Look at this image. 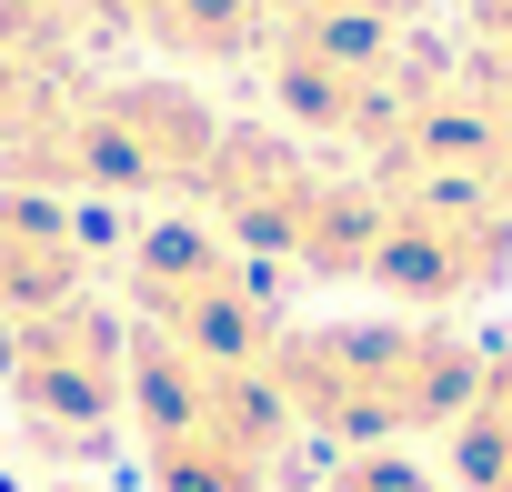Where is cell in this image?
Masks as SVG:
<instances>
[{
  "instance_id": "1",
  "label": "cell",
  "mask_w": 512,
  "mask_h": 492,
  "mask_svg": "<svg viewBox=\"0 0 512 492\" xmlns=\"http://www.w3.org/2000/svg\"><path fill=\"white\" fill-rule=\"evenodd\" d=\"M262 382L282 392L292 432L392 452L412 432H452L482 392V352L442 322H282Z\"/></svg>"
},
{
  "instance_id": "2",
  "label": "cell",
  "mask_w": 512,
  "mask_h": 492,
  "mask_svg": "<svg viewBox=\"0 0 512 492\" xmlns=\"http://www.w3.org/2000/svg\"><path fill=\"white\" fill-rule=\"evenodd\" d=\"M151 492H272L292 452V412L262 372H231L201 352H171L161 332H131V402Z\"/></svg>"
},
{
  "instance_id": "3",
  "label": "cell",
  "mask_w": 512,
  "mask_h": 492,
  "mask_svg": "<svg viewBox=\"0 0 512 492\" xmlns=\"http://www.w3.org/2000/svg\"><path fill=\"white\" fill-rule=\"evenodd\" d=\"M201 211L241 262H292L312 282H362L372 272V231H382V181L322 171L282 131H231L211 141Z\"/></svg>"
},
{
  "instance_id": "4",
  "label": "cell",
  "mask_w": 512,
  "mask_h": 492,
  "mask_svg": "<svg viewBox=\"0 0 512 492\" xmlns=\"http://www.w3.org/2000/svg\"><path fill=\"white\" fill-rule=\"evenodd\" d=\"M121 312H131V332H161L171 352H201V362H231V372H262L272 342H282V312H272L262 272H251L211 221H151V231H131Z\"/></svg>"
},
{
  "instance_id": "5",
  "label": "cell",
  "mask_w": 512,
  "mask_h": 492,
  "mask_svg": "<svg viewBox=\"0 0 512 492\" xmlns=\"http://www.w3.org/2000/svg\"><path fill=\"white\" fill-rule=\"evenodd\" d=\"M0 392H11L21 432H31L51 462L111 452L121 402H131V312H111V302L81 292V302H61V312L0 322Z\"/></svg>"
},
{
  "instance_id": "6",
  "label": "cell",
  "mask_w": 512,
  "mask_h": 492,
  "mask_svg": "<svg viewBox=\"0 0 512 492\" xmlns=\"http://www.w3.org/2000/svg\"><path fill=\"white\" fill-rule=\"evenodd\" d=\"M211 141H221V111L191 81H71L51 191H121V201L201 191Z\"/></svg>"
},
{
  "instance_id": "7",
  "label": "cell",
  "mask_w": 512,
  "mask_h": 492,
  "mask_svg": "<svg viewBox=\"0 0 512 492\" xmlns=\"http://www.w3.org/2000/svg\"><path fill=\"white\" fill-rule=\"evenodd\" d=\"M512 272V211L482 181H382V231H372V272L412 312H462Z\"/></svg>"
},
{
  "instance_id": "8",
  "label": "cell",
  "mask_w": 512,
  "mask_h": 492,
  "mask_svg": "<svg viewBox=\"0 0 512 492\" xmlns=\"http://www.w3.org/2000/svg\"><path fill=\"white\" fill-rule=\"evenodd\" d=\"M91 272H101V241L61 191H11L0 181V322L81 302Z\"/></svg>"
},
{
  "instance_id": "9",
  "label": "cell",
  "mask_w": 512,
  "mask_h": 492,
  "mask_svg": "<svg viewBox=\"0 0 512 492\" xmlns=\"http://www.w3.org/2000/svg\"><path fill=\"white\" fill-rule=\"evenodd\" d=\"M81 21H111L171 61H251L272 41V11L262 0H81Z\"/></svg>"
},
{
  "instance_id": "10",
  "label": "cell",
  "mask_w": 512,
  "mask_h": 492,
  "mask_svg": "<svg viewBox=\"0 0 512 492\" xmlns=\"http://www.w3.org/2000/svg\"><path fill=\"white\" fill-rule=\"evenodd\" d=\"M282 51H322V61H392L412 51L422 0H262ZM262 41V51H272Z\"/></svg>"
},
{
  "instance_id": "11",
  "label": "cell",
  "mask_w": 512,
  "mask_h": 492,
  "mask_svg": "<svg viewBox=\"0 0 512 492\" xmlns=\"http://www.w3.org/2000/svg\"><path fill=\"white\" fill-rule=\"evenodd\" d=\"M452 492H512V412L472 402L452 422Z\"/></svg>"
},
{
  "instance_id": "12",
  "label": "cell",
  "mask_w": 512,
  "mask_h": 492,
  "mask_svg": "<svg viewBox=\"0 0 512 492\" xmlns=\"http://www.w3.org/2000/svg\"><path fill=\"white\" fill-rule=\"evenodd\" d=\"M71 21H81V0H0V41L31 51V61H61Z\"/></svg>"
},
{
  "instance_id": "13",
  "label": "cell",
  "mask_w": 512,
  "mask_h": 492,
  "mask_svg": "<svg viewBox=\"0 0 512 492\" xmlns=\"http://www.w3.org/2000/svg\"><path fill=\"white\" fill-rule=\"evenodd\" d=\"M322 492H442V482H432L412 452H342Z\"/></svg>"
},
{
  "instance_id": "14",
  "label": "cell",
  "mask_w": 512,
  "mask_h": 492,
  "mask_svg": "<svg viewBox=\"0 0 512 492\" xmlns=\"http://www.w3.org/2000/svg\"><path fill=\"white\" fill-rule=\"evenodd\" d=\"M472 21H482L492 51H512V0H472Z\"/></svg>"
}]
</instances>
